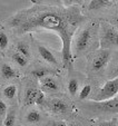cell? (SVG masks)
Segmentation results:
<instances>
[{
    "label": "cell",
    "instance_id": "cell-3",
    "mask_svg": "<svg viewBox=\"0 0 118 126\" xmlns=\"http://www.w3.org/2000/svg\"><path fill=\"white\" fill-rule=\"evenodd\" d=\"M99 47L100 49H109L118 47V31L115 27L109 24H102L99 33Z\"/></svg>",
    "mask_w": 118,
    "mask_h": 126
},
{
    "label": "cell",
    "instance_id": "cell-22",
    "mask_svg": "<svg viewBox=\"0 0 118 126\" xmlns=\"http://www.w3.org/2000/svg\"><path fill=\"white\" fill-rule=\"evenodd\" d=\"M7 113H8V107H7V104H6V103L3 102L2 99H0V117H1V118L6 117Z\"/></svg>",
    "mask_w": 118,
    "mask_h": 126
},
{
    "label": "cell",
    "instance_id": "cell-12",
    "mask_svg": "<svg viewBox=\"0 0 118 126\" xmlns=\"http://www.w3.org/2000/svg\"><path fill=\"white\" fill-rule=\"evenodd\" d=\"M41 119H43V116H41V113L38 110H30L25 116V122L27 124H30V125L38 124Z\"/></svg>",
    "mask_w": 118,
    "mask_h": 126
},
{
    "label": "cell",
    "instance_id": "cell-17",
    "mask_svg": "<svg viewBox=\"0 0 118 126\" xmlns=\"http://www.w3.org/2000/svg\"><path fill=\"white\" fill-rule=\"evenodd\" d=\"M11 58H12V60L15 62V64L18 65L19 67H26L27 65H28V59H27L26 57H24L22 55L18 54L17 51L12 52Z\"/></svg>",
    "mask_w": 118,
    "mask_h": 126
},
{
    "label": "cell",
    "instance_id": "cell-8",
    "mask_svg": "<svg viewBox=\"0 0 118 126\" xmlns=\"http://www.w3.org/2000/svg\"><path fill=\"white\" fill-rule=\"evenodd\" d=\"M40 87L44 93H57L59 91V84L52 76H46L40 79Z\"/></svg>",
    "mask_w": 118,
    "mask_h": 126
},
{
    "label": "cell",
    "instance_id": "cell-10",
    "mask_svg": "<svg viewBox=\"0 0 118 126\" xmlns=\"http://www.w3.org/2000/svg\"><path fill=\"white\" fill-rule=\"evenodd\" d=\"M39 91L40 89H38L37 87H33V86L27 87L24 93V106H31V105L36 104V98H37Z\"/></svg>",
    "mask_w": 118,
    "mask_h": 126
},
{
    "label": "cell",
    "instance_id": "cell-13",
    "mask_svg": "<svg viewBox=\"0 0 118 126\" xmlns=\"http://www.w3.org/2000/svg\"><path fill=\"white\" fill-rule=\"evenodd\" d=\"M17 92H18L17 86L14 85V84H10V85L6 86V87L3 88L2 94H3V96H5L6 99L14 100L15 98H16V96H17Z\"/></svg>",
    "mask_w": 118,
    "mask_h": 126
},
{
    "label": "cell",
    "instance_id": "cell-18",
    "mask_svg": "<svg viewBox=\"0 0 118 126\" xmlns=\"http://www.w3.org/2000/svg\"><path fill=\"white\" fill-rule=\"evenodd\" d=\"M16 124V110H10L3 118V126H15Z\"/></svg>",
    "mask_w": 118,
    "mask_h": 126
},
{
    "label": "cell",
    "instance_id": "cell-2",
    "mask_svg": "<svg viewBox=\"0 0 118 126\" xmlns=\"http://www.w3.org/2000/svg\"><path fill=\"white\" fill-rule=\"evenodd\" d=\"M81 110H84L87 114L95 115V116L118 114V95L104 102L89 100V102L81 103Z\"/></svg>",
    "mask_w": 118,
    "mask_h": 126
},
{
    "label": "cell",
    "instance_id": "cell-20",
    "mask_svg": "<svg viewBox=\"0 0 118 126\" xmlns=\"http://www.w3.org/2000/svg\"><path fill=\"white\" fill-rule=\"evenodd\" d=\"M91 94V86L90 85H85L83 88H81L80 93H79V99L80 100H85L87 99L88 97Z\"/></svg>",
    "mask_w": 118,
    "mask_h": 126
},
{
    "label": "cell",
    "instance_id": "cell-11",
    "mask_svg": "<svg viewBox=\"0 0 118 126\" xmlns=\"http://www.w3.org/2000/svg\"><path fill=\"white\" fill-rule=\"evenodd\" d=\"M0 75L5 79H12L18 76V71L11 65L7 64V63H3L0 66Z\"/></svg>",
    "mask_w": 118,
    "mask_h": 126
},
{
    "label": "cell",
    "instance_id": "cell-16",
    "mask_svg": "<svg viewBox=\"0 0 118 126\" xmlns=\"http://www.w3.org/2000/svg\"><path fill=\"white\" fill-rule=\"evenodd\" d=\"M49 74H51V70L48 69L47 67H37V68L32 69V71H31V75L35 78L39 79V80L45 78L46 76H49Z\"/></svg>",
    "mask_w": 118,
    "mask_h": 126
},
{
    "label": "cell",
    "instance_id": "cell-25",
    "mask_svg": "<svg viewBox=\"0 0 118 126\" xmlns=\"http://www.w3.org/2000/svg\"><path fill=\"white\" fill-rule=\"evenodd\" d=\"M109 77H110L111 79H113V78H116V77H118V63L113 67V69L110 70Z\"/></svg>",
    "mask_w": 118,
    "mask_h": 126
},
{
    "label": "cell",
    "instance_id": "cell-5",
    "mask_svg": "<svg viewBox=\"0 0 118 126\" xmlns=\"http://www.w3.org/2000/svg\"><path fill=\"white\" fill-rule=\"evenodd\" d=\"M95 37V28L92 26H87L78 32L75 40V51L76 54L87 51L91 46Z\"/></svg>",
    "mask_w": 118,
    "mask_h": 126
},
{
    "label": "cell",
    "instance_id": "cell-27",
    "mask_svg": "<svg viewBox=\"0 0 118 126\" xmlns=\"http://www.w3.org/2000/svg\"><path fill=\"white\" fill-rule=\"evenodd\" d=\"M0 126H3V118L0 117Z\"/></svg>",
    "mask_w": 118,
    "mask_h": 126
},
{
    "label": "cell",
    "instance_id": "cell-1",
    "mask_svg": "<svg viewBox=\"0 0 118 126\" xmlns=\"http://www.w3.org/2000/svg\"><path fill=\"white\" fill-rule=\"evenodd\" d=\"M33 5L19 10L6 24L16 35H24L30 31L49 30L60 37L62 44L61 57L65 68H70L73 64L71 40L77 29L86 21V16L81 12L78 3L69 7L43 5L40 1H32Z\"/></svg>",
    "mask_w": 118,
    "mask_h": 126
},
{
    "label": "cell",
    "instance_id": "cell-7",
    "mask_svg": "<svg viewBox=\"0 0 118 126\" xmlns=\"http://www.w3.org/2000/svg\"><path fill=\"white\" fill-rule=\"evenodd\" d=\"M44 106L47 108V110L56 115L65 114L68 112V104L61 98H50L48 100L46 99Z\"/></svg>",
    "mask_w": 118,
    "mask_h": 126
},
{
    "label": "cell",
    "instance_id": "cell-15",
    "mask_svg": "<svg viewBox=\"0 0 118 126\" xmlns=\"http://www.w3.org/2000/svg\"><path fill=\"white\" fill-rule=\"evenodd\" d=\"M16 51L18 52V54H20V55H22L24 57H26L27 59H28L29 57L31 56V52H30V48H29V46L27 45L25 41H19V43L16 44Z\"/></svg>",
    "mask_w": 118,
    "mask_h": 126
},
{
    "label": "cell",
    "instance_id": "cell-26",
    "mask_svg": "<svg viewBox=\"0 0 118 126\" xmlns=\"http://www.w3.org/2000/svg\"><path fill=\"white\" fill-rule=\"evenodd\" d=\"M67 126H81V125H79L77 123H69V124H67Z\"/></svg>",
    "mask_w": 118,
    "mask_h": 126
},
{
    "label": "cell",
    "instance_id": "cell-6",
    "mask_svg": "<svg viewBox=\"0 0 118 126\" xmlns=\"http://www.w3.org/2000/svg\"><path fill=\"white\" fill-rule=\"evenodd\" d=\"M111 58V51L109 49H100L94 55L91 59V70L94 71H99L106 66L109 63Z\"/></svg>",
    "mask_w": 118,
    "mask_h": 126
},
{
    "label": "cell",
    "instance_id": "cell-9",
    "mask_svg": "<svg viewBox=\"0 0 118 126\" xmlns=\"http://www.w3.org/2000/svg\"><path fill=\"white\" fill-rule=\"evenodd\" d=\"M37 48H38V54H39V56H40L45 62H47L48 64H50V65H54V66H58L59 65L58 60H57V58L55 57V55L51 52V50H50L49 48L44 45H38Z\"/></svg>",
    "mask_w": 118,
    "mask_h": 126
},
{
    "label": "cell",
    "instance_id": "cell-14",
    "mask_svg": "<svg viewBox=\"0 0 118 126\" xmlns=\"http://www.w3.org/2000/svg\"><path fill=\"white\" fill-rule=\"evenodd\" d=\"M111 5V1L107 0H91L88 5V10H99Z\"/></svg>",
    "mask_w": 118,
    "mask_h": 126
},
{
    "label": "cell",
    "instance_id": "cell-4",
    "mask_svg": "<svg viewBox=\"0 0 118 126\" xmlns=\"http://www.w3.org/2000/svg\"><path fill=\"white\" fill-rule=\"evenodd\" d=\"M118 95V77L109 79L103 86L96 91L95 95L91 96L92 102H104Z\"/></svg>",
    "mask_w": 118,
    "mask_h": 126
},
{
    "label": "cell",
    "instance_id": "cell-24",
    "mask_svg": "<svg viewBox=\"0 0 118 126\" xmlns=\"http://www.w3.org/2000/svg\"><path fill=\"white\" fill-rule=\"evenodd\" d=\"M44 126H67V123L64 121H49Z\"/></svg>",
    "mask_w": 118,
    "mask_h": 126
},
{
    "label": "cell",
    "instance_id": "cell-19",
    "mask_svg": "<svg viewBox=\"0 0 118 126\" xmlns=\"http://www.w3.org/2000/svg\"><path fill=\"white\" fill-rule=\"evenodd\" d=\"M68 92L71 96H75L78 92V88H79V84H78V80L76 78H71L70 80L68 81Z\"/></svg>",
    "mask_w": 118,
    "mask_h": 126
},
{
    "label": "cell",
    "instance_id": "cell-21",
    "mask_svg": "<svg viewBox=\"0 0 118 126\" xmlns=\"http://www.w3.org/2000/svg\"><path fill=\"white\" fill-rule=\"evenodd\" d=\"M9 45V38L5 31H0V49L5 50Z\"/></svg>",
    "mask_w": 118,
    "mask_h": 126
},
{
    "label": "cell",
    "instance_id": "cell-23",
    "mask_svg": "<svg viewBox=\"0 0 118 126\" xmlns=\"http://www.w3.org/2000/svg\"><path fill=\"white\" fill-rule=\"evenodd\" d=\"M96 126H117V118H113L110 121H104L98 123Z\"/></svg>",
    "mask_w": 118,
    "mask_h": 126
}]
</instances>
